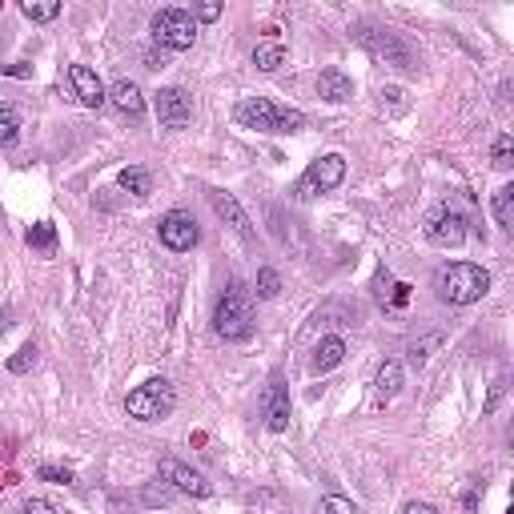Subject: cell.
<instances>
[{"mask_svg": "<svg viewBox=\"0 0 514 514\" xmlns=\"http://www.w3.org/2000/svg\"><path fill=\"white\" fill-rule=\"evenodd\" d=\"M37 474L45 482H56V486H69V482H72V470H64V466H40Z\"/></svg>", "mask_w": 514, "mask_h": 514, "instance_id": "obj_30", "label": "cell"}, {"mask_svg": "<svg viewBox=\"0 0 514 514\" xmlns=\"http://www.w3.org/2000/svg\"><path fill=\"white\" fill-rule=\"evenodd\" d=\"M21 12L29 16L32 24H48V21H56V16H61V4H56V0H24Z\"/></svg>", "mask_w": 514, "mask_h": 514, "instance_id": "obj_21", "label": "cell"}, {"mask_svg": "<svg viewBox=\"0 0 514 514\" xmlns=\"http://www.w3.org/2000/svg\"><path fill=\"white\" fill-rule=\"evenodd\" d=\"M157 120H161V128H185L193 120V96L185 93V88H177V85H169V88H161L157 93Z\"/></svg>", "mask_w": 514, "mask_h": 514, "instance_id": "obj_10", "label": "cell"}, {"mask_svg": "<svg viewBox=\"0 0 514 514\" xmlns=\"http://www.w3.org/2000/svg\"><path fill=\"white\" fill-rule=\"evenodd\" d=\"M410 302V286H394V305H406Z\"/></svg>", "mask_w": 514, "mask_h": 514, "instance_id": "obj_35", "label": "cell"}, {"mask_svg": "<svg viewBox=\"0 0 514 514\" xmlns=\"http://www.w3.org/2000/svg\"><path fill=\"white\" fill-rule=\"evenodd\" d=\"M402 96H406V93H402V88H382V104L390 101V104H394V112H402V109H406V101H402Z\"/></svg>", "mask_w": 514, "mask_h": 514, "instance_id": "obj_32", "label": "cell"}, {"mask_svg": "<svg viewBox=\"0 0 514 514\" xmlns=\"http://www.w3.org/2000/svg\"><path fill=\"white\" fill-rule=\"evenodd\" d=\"M434 289H438V297L450 305H474L490 289V273L474 261H454V265H442L438 269Z\"/></svg>", "mask_w": 514, "mask_h": 514, "instance_id": "obj_3", "label": "cell"}, {"mask_svg": "<svg viewBox=\"0 0 514 514\" xmlns=\"http://www.w3.org/2000/svg\"><path fill=\"white\" fill-rule=\"evenodd\" d=\"M358 40L369 48L374 56H382L386 64H394V69H414V53H410V45L398 37V32L390 29H369V24H361L358 29Z\"/></svg>", "mask_w": 514, "mask_h": 514, "instance_id": "obj_8", "label": "cell"}, {"mask_svg": "<svg viewBox=\"0 0 514 514\" xmlns=\"http://www.w3.org/2000/svg\"><path fill=\"white\" fill-rule=\"evenodd\" d=\"M0 329H4V313H0Z\"/></svg>", "mask_w": 514, "mask_h": 514, "instance_id": "obj_38", "label": "cell"}, {"mask_svg": "<svg viewBox=\"0 0 514 514\" xmlns=\"http://www.w3.org/2000/svg\"><path fill=\"white\" fill-rule=\"evenodd\" d=\"M281 294V278L273 265H261L257 269V297H278Z\"/></svg>", "mask_w": 514, "mask_h": 514, "instance_id": "obj_26", "label": "cell"}, {"mask_svg": "<svg viewBox=\"0 0 514 514\" xmlns=\"http://www.w3.org/2000/svg\"><path fill=\"white\" fill-rule=\"evenodd\" d=\"M209 205H213V213L221 217V221L229 225L233 233H241V237H245V241L253 237V221H249V213L237 205V197H233V193L213 189V193H209Z\"/></svg>", "mask_w": 514, "mask_h": 514, "instance_id": "obj_13", "label": "cell"}, {"mask_svg": "<svg viewBox=\"0 0 514 514\" xmlns=\"http://www.w3.org/2000/svg\"><path fill=\"white\" fill-rule=\"evenodd\" d=\"M233 117H237V125L257 128V133H297V128H305V112L286 109V104L269 101V96H245V101H237Z\"/></svg>", "mask_w": 514, "mask_h": 514, "instance_id": "obj_1", "label": "cell"}, {"mask_svg": "<svg viewBox=\"0 0 514 514\" xmlns=\"http://www.w3.org/2000/svg\"><path fill=\"white\" fill-rule=\"evenodd\" d=\"M117 181H120V189L133 193V197H149V193H153V177H149V169L128 165V169H120Z\"/></svg>", "mask_w": 514, "mask_h": 514, "instance_id": "obj_19", "label": "cell"}, {"mask_svg": "<svg viewBox=\"0 0 514 514\" xmlns=\"http://www.w3.org/2000/svg\"><path fill=\"white\" fill-rule=\"evenodd\" d=\"M29 72H32L29 64H12V69H8V77H29Z\"/></svg>", "mask_w": 514, "mask_h": 514, "instance_id": "obj_37", "label": "cell"}, {"mask_svg": "<svg viewBox=\"0 0 514 514\" xmlns=\"http://www.w3.org/2000/svg\"><path fill=\"white\" fill-rule=\"evenodd\" d=\"M24 514H56V510L45 502V498H29V502H24Z\"/></svg>", "mask_w": 514, "mask_h": 514, "instance_id": "obj_33", "label": "cell"}, {"mask_svg": "<svg viewBox=\"0 0 514 514\" xmlns=\"http://www.w3.org/2000/svg\"><path fill=\"white\" fill-rule=\"evenodd\" d=\"M157 470H161V478H165L169 486H177L181 494H189V498H209V494H213V486H209L193 466H185L181 458H161Z\"/></svg>", "mask_w": 514, "mask_h": 514, "instance_id": "obj_11", "label": "cell"}, {"mask_svg": "<svg viewBox=\"0 0 514 514\" xmlns=\"http://www.w3.org/2000/svg\"><path fill=\"white\" fill-rule=\"evenodd\" d=\"M398 390H402V366H398V361H386V366L377 369V382H374L377 402H390Z\"/></svg>", "mask_w": 514, "mask_h": 514, "instance_id": "obj_18", "label": "cell"}, {"mask_svg": "<svg viewBox=\"0 0 514 514\" xmlns=\"http://www.w3.org/2000/svg\"><path fill=\"white\" fill-rule=\"evenodd\" d=\"M402 514H438V510H434L430 502H406V510H402Z\"/></svg>", "mask_w": 514, "mask_h": 514, "instance_id": "obj_34", "label": "cell"}, {"mask_svg": "<svg viewBox=\"0 0 514 514\" xmlns=\"http://www.w3.org/2000/svg\"><path fill=\"white\" fill-rule=\"evenodd\" d=\"M490 157H494V169H510L514 165V137L498 133L494 137V153H490Z\"/></svg>", "mask_w": 514, "mask_h": 514, "instance_id": "obj_24", "label": "cell"}, {"mask_svg": "<svg viewBox=\"0 0 514 514\" xmlns=\"http://www.w3.org/2000/svg\"><path fill=\"white\" fill-rule=\"evenodd\" d=\"M261 410H265V426H269L273 434H281L289 426V386L281 382V374H273L269 386H265Z\"/></svg>", "mask_w": 514, "mask_h": 514, "instance_id": "obj_12", "label": "cell"}, {"mask_svg": "<svg viewBox=\"0 0 514 514\" xmlns=\"http://www.w3.org/2000/svg\"><path fill=\"white\" fill-rule=\"evenodd\" d=\"M318 514H358V506H353L350 498H342V494H326L318 502Z\"/></svg>", "mask_w": 514, "mask_h": 514, "instance_id": "obj_28", "label": "cell"}, {"mask_svg": "<svg viewBox=\"0 0 514 514\" xmlns=\"http://www.w3.org/2000/svg\"><path fill=\"white\" fill-rule=\"evenodd\" d=\"M342 358H345L342 337H321L318 350H313V358H310V369H313V374H329L334 366H342Z\"/></svg>", "mask_w": 514, "mask_h": 514, "instance_id": "obj_16", "label": "cell"}, {"mask_svg": "<svg viewBox=\"0 0 514 514\" xmlns=\"http://www.w3.org/2000/svg\"><path fill=\"white\" fill-rule=\"evenodd\" d=\"M153 40H157L161 48H173V53L193 48V40H197L193 12L189 8H161V12L153 16Z\"/></svg>", "mask_w": 514, "mask_h": 514, "instance_id": "obj_5", "label": "cell"}, {"mask_svg": "<svg viewBox=\"0 0 514 514\" xmlns=\"http://www.w3.org/2000/svg\"><path fill=\"white\" fill-rule=\"evenodd\" d=\"M494 221L502 229H514V185H502L494 193Z\"/></svg>", "mask_w": 514, "mask_h": 514, "instance_id": "obj_20", "label": "cell"}, {"mask_svg": "<svg viewBox=\"0 0 514 514\" xmlns=\"http://www.w3.org/2000/svg\"><path fill=\"white\" fill-rule=\"evenodd\" d=\"M21 137V117H16L12 104L0 101V145H12Z\"/></svg>", "mask_w": 514, "mask_h": 514, "instance_id": "obj_23", "label": "cell"}, {"mask_svg": "<svg viewBox=\"0 0 514 514\" xmlns=\"http://www.w3.org/2000/svg\"><path fill=\"white\" fill-rule=\"evenodd\" d=\"M37 366V345H21V350L12 353V358H8V369H12V374H29V369Z\"/></svg>", "mask_w": 514, "mask_h": 514, "instance_id": "obj_27", "label": "cell"}, {"mask_svg": "<svg viewBox=\"0 0 514 514\" xmlns=\"http://www.w3.org/2000/svg\"><path fill=\"white\" fill-rule=\"evenodd\" d=\"M29 245L32 249H56V225L53 221H40L29 229Z\"/></svg>", "mask_w": 514, "mask_h": 514, "instance_id": "obj_25", "label": "cell"}, {"mask_svg": "<svg viewBox=\"0 0 514 514\" xmlns=\"http://www.w3.org/2000/svg\"><path fill=\"white\" fill-rule=\"evenodd\" d=\"M157 233H161V245L173 249V253H185V249H193V245H197V237H201L197 221H193V213H185V209H169V213L161 217Z\"/></svg>", "mask_w": 514, "mask_h": 514, "instance_id": "obj_9", "label": "cell"}, {"mask_svg": "<svg viewBox=\"0 0 514 514\" xmlns=\"http://www.w3.org/2000/svg\"><path fill=\"white\" fill-rule=\"evenodd\" d=\"M498 398H502V382H494V390H490V402H486V410H494V406H498Z\"/></svg>", "mask_w": 514, "mask_h": 514, "instance_id": "obj_36", "label": "cell"}, {"mask_svg": "<svg viewBox=\"0 0 514 514\" xmlns=\"http://www.w3.org/2000/svg\"><path fill=\"white\" fill-rule=\"evenodd\" d=\"M69 80H72V93H77V101L85 104V109H101V104L109 101L101 77H96L88 64H69Z\"/></svg>", "mask_w": 514, "mask_h": 514, "instance_id": "obj_14", "label": "cell"}, {"mask_svg": "<svg viewBox=\"0 0 514 514\" xmlns=\"http://www.w3.org/2000/svg\"><path fill=\"white\" fill-rule=\"evenodd\" d=\"M173 406H177V390L165 377H149L145 386L128 390V398H125L128 418H137V422H165V418L173 414Z\"/></svg>", "mask_w": 514, "mask_h": 514, "instance_id": "obj_4", "label": "cell"}, {"mask_svg": "<svg viewBox=\"0 0 514 514\" xmlns=\"http://www.w3.org/2000/svg\"><path fill=\"white\" fill-rule=\"evenodd\" d=\"M434 345H442V334H430V337H422V342L410 345V366H426V358H430Z\"/></svg>", "mask_w": 514, "mask_h": 514, "instance_id": "obj_29", "label": "cell"}, {"mask_svg": "<svg viewBox=\"0 0 514 514\" xmlns=\"http://www.w3.org/2000/svg\"><path fill=\"white\" fill-rule=\"evenodd\" d=\"M217 16H221V4H213V0L193 8V21H217Z\"/></svg>", "mask_w": 514, "mask_h": 514, "instance_id": "obj_31", "label": "cell"}, {"mask_svg": "<svg viewBox=\"0 0 514 514\" xmlns=\"http://www.w3.org/2000/svg\"><path fill=\"white\" fill-rule=\"evenodd\" d=\"M342 181H345V157L342 153H326V157L310 161V169L297 177L294 193L302 201H310V197H318V193H334Z\"/></svg>", "mask_w": 514, "mask_h": 514, "instance_id": "obj_6", "label": "cell"}, {"mask_svg": "<svg viewBox=\"0 0 514 514\" xmlns=\"http://www.w3.org/2000/svg\"><path fill=\"white\" fill-rule=\"evenodd\" d=\"M213 329L225 342H245V337L253 334V294H249L241 281H233V286L217 297Z\"/></svg>", "mask_w": 514, "mask_h": 514, "instance_id": "obj_2", "label": "cell"}, {"mask_svg": "<svg viewBox=\"0 0 514 514\" xmlns=\"http://www.w3.org/2000/svg\"><path fill=\"white\" fill-rule=\"evenodd\" d=\"M318 96H321V101H329V104L350 101V96H353V80L345 77L342 69H321V77H318Z\"/></svg>", "mask_w": 514, "mask_h": 514, "instance_id": "obj_15", "label": "cell"}, {"mask_svg": "<svg viewBox=\"0 0 514 514\" xmlns=\"http://www.w3.org/2000/svg\"><path fill=\"white\" fill-rule=\"evenodd\" d=\"M253 64H257L261 72L281 69V64H286V48H281V45H257V48H253Z\"/></svg>", "mask_w": 514, "mask_h": 514, "instance_id": "obj_22", "label": "cell"}, {"mask_svg": "<svg viewBox=\"0 0 514 514\" xmlns=\"http://www.w3.org/2000/svg\"><path fill=\"white\" fill-rule=\"evenodd\" d=\"M104 96H109L120 112H128V117H141V112H145V96H141V88H137L133 80H117Z\"/></svg>", "mask_w": 514, "mask_h": 514, "instance_id": "obj_17", "label": "cell"}, {"mask_svg": "<svg viewBox=\"0 0 514 514\" xmlns=\"http://www.w3.org/2000/svg\"><path fill=\"white\" fill-rule=\"evenodd\" d=\"M422 233H426V241H434V245L458 249L466 241V217L458 213L454 205H434L430 213H426Z\"/></svg>", "mask_w": 514, "mask_h": 514, "instance_id": "obj_7", "label": "cell"}]
</instances>
